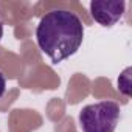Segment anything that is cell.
Masks as SVG:
<instances>
[{
  "label": "cell",
  "mask_w": 132,
  "mask_h": 132,
  "mask_svg": "<svg viewBox=\"0 0 132 132\" xmlns=\"http://www.w3.org/2000/svg\"><path fill=\"white\" fill-rule=\"evenodd\" d=\"M5 89H6V79H5L3 73L0 72V96L5 93Z\"/></svg>",
  "instance_id": "cell-5"
},
{
  "label": "cell",
  "mask_w": 132,
  "mask_h": 132,
  "mask_svg": "<svg viewBox=\"0 0 132 132\" xmlns=\"http://www.w3.org/2000/svg\"><path fill=\"white\" fill-rule=\"evenodd\" d=\"M120 120V106L115 101L87 104L79 110V124L84 132H113Z\"/></svg>",
  "instance_id": "cell-2"
},
{
  "label": "cell",
  "mask_w": 132,
  "mask_h": 132,
  "mask_svg": "<svg viewBox=\"0 0 132 132\" xmlns=\"http://www.w3.org/2000/svg\"><path fill=\"white\" fill-rule=\"evenodd\" d=\"M2 36H3V23L0 20V39H2Z\"/></svg>",
  "instance_id": "cell-6"
},
{
  "label": "cell",
  "mask_w": 132,
  "mask_h": 132,
  "mask_svg": "<svg viewBox=\"0 0 132 132\" xmlns=\"http://www.w3.org/2000/svg\"><path fill=\"white\" fill-rule=\"evenodd\" d=\"M130 72H132V69L127 67V69L120 75V78H118V89H120L126 96L130 95Z\"/></svg>",
  "instance_id": "cell-4"
},
{
  "label": "cell",
  "mask_w": 132,
  "mask_h": 132,
  "mask_svg": "<svg viewBox=\"0 0 132 132\" xmlns=\"http://www.w3.org/2000/svg\"><path fill=\"white\" fill-rule=\"evenodd\" d=\"M84 37V25L69 10H51L42 16L36 28V40L44 54L54 64L78 51Z\"/></svg>",
  "instance_id": "cell-1"
},
{
  "label": "cell",
  "mask_w": 132,
  "mask_h": 132,
  "mask_svg": "<svg viewBox=\"0 0 132 132\" xmlns=\"http://www.w3.org/2000/svg\"><path fill=\"white\" fill-rule=\"evenodd\" d=\"M126 2L124 0H92L90 13L95 22L103 27L115 25L124 14Z\"/></svg>",
  "instance_id": "cell-3"
}]
</instances>
